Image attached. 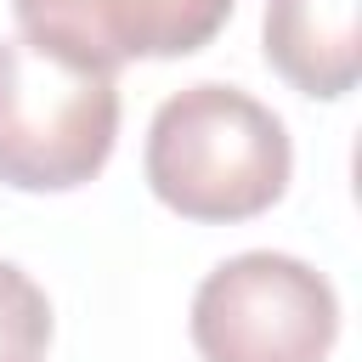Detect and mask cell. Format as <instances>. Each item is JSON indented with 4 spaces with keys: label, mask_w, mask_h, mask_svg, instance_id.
<instances>
[{
    "label": "cell",
    "mask_w": 362,
    "mask_h": 362,
    "mask_svg": "<svg viewBox=\"0 0 362 362\" xmlns=\"http://www.w3.org/2000/svg\"><path fill=\"white\" fill-rule=\"evenodd\" d=\"M45 345H51V300H45V288L23 266L0 260V362H40Z\"/></svg>",
    "instance_id": "6"
},
{
    "label": "cell",
    "mask_w": 362,
    "mask_h": 362,
    "mask_svg": "<svg viewBox=\"0 0 362 362\" xmlns=\"http://www.w3.org/2000/svg\"><path fill=\"white\" fill-rule=\"evenodd\" d=\"M119 141V79L34 40H0V181L68 192L102 175Z\"/></svg>",
    "instance_id": "2"
},
{
    "label": "cell",
    "mask_w": 362,
    "mask_h": 362,
    "mask_svg": "<svg viewBox=\"0 0 362 362\" xmlns=\"http://www.w3.org/2000/svg\"><path fill=\"white\" fill-rule=\"evenodd\" d=\"M266 62L322 102L356 90L362 0H266Z\"/></svg>",
    "instance_id": "5"
},
{
    "label": "cell",
    "mask_w": 362,
    "mask_h": 362,
    "mask_svg": "<svg viewBox=\"0 0 362 362\" xmlns=\"http://www.w3.org/2000/svg\"><path fill=\"white\" fill-rule=\"evenodd\" d=\"M11 11L23 40L113 74L130 57L204 51L226 28L232 0H11Z\"/></svg>",
    "instance_id": "4"
},
{
    "label": "cell",
    "mask_w": 362,
    "mask_h": 362,
    "mask_svg": "<svg viewBox=\"0 0 362 362\" xmlns=\"http://www.w3.org/2000/svg\"><path fill=\"white\" fill-rule=\"evenodd\" d=\"M147 187L181 221H255L294 175L283 119L238 85H187L158 102L141 153Z\"/></svg>",
    "instance_id": "1"
},
{
    "label": "cell",
    "mask_w": 362,
    "mask_h": 362,
    "mask_svg": "<svg viewBox=\"0 0 362 362\" xmlns=\"http://www.w3.org/2000/svg\"><path fill=\"white\" fill-rule=\"evenodd\" d=\"M334 339V283L277 249L221 260L192 294V345L204 362H328Z\"/></svg>",
    "instance_id": "3"
}]
</instances>
